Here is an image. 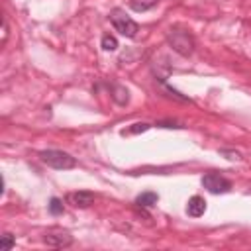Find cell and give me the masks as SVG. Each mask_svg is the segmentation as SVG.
Here are the masks:
<instances>
[{
    "instance_id": "6da1fadb",
    "label": "cell",
    "mask_w": 251,
    "mask_h": 251,
    "mask_svg": "<svg viewBox=\"0 0 251 251\" xmlns=\"http://www.w3.org/2000/svg\"><path fill=\"white\" fill-rule=\"evenodd\" d=\"M167 43L180 57H190L196 49V39H194L192 31L184 29V27H178V25H175L167 31Z\"/></svg>"
},
{
    "instance_id": "7a4b0ae2",
    "label": "cell",
    "mask_w": 251,
    "mask_h": 251,
    "mask_svg": "<svg viewBox=\"0 0 251 251\" xmlns=\"http://www.w3.org/2000/svg\"><path fill=\"white\" fill-rule=\"evenodd\" d=\"M39 161L55 171H69L76 167V159L63 149H43L37 153Z\"/></svg>"
},
{
    "instance_id": "3957f363",
    "label": "cell",
    "mask_w": 251,
    "mask_h": 251,
    "mask_svg": "<svg viewBox=\"0 0 251 251\" xmlns=\"http://www.w3.org/2000/svg\"><path fill=\"white\" fill-rule=\"evenodd\" d=\"M110 22H112L114 29L120 31V33H122L124 37H127V39H133V37L137 35V31H139V24H137L131 16H127L122 8H114V10L110 12Z\"/></svg>"
},
{
    "instance_id": "277c9868",
    "label": "cell",
    "mask_w": 251,
    "mask_h": 251,
    "mask_svg": "<svg viewBox=\"0 0 251 251\" xmlns=\"http://www.w3.org/2000/svg\"><path fill=\"white\" fill-rule=\"evenodd\" d=\"M200 182H202V186H204L208 192H212V194H227V192L231 190V180L226 178V176L220 175V173H206Z\"/></svg>"
},
{
    "instance_id": "5b68a950",
    "label": "cell",
    "mask_w": 251,
    "mask_h": 251,
    "mask_svg": "<svg viewBox=\"0 0 251 251\" xmlns=\"http://www.w3.org/2000/svg\"><path fill=\"white\" fill-rule=\"evenodd\" d=\"M43 243L49 247H55V249H63V247L73 245V235L65 229H51L43 235Z\"/></svg>"
},
{
    "instance_id": "8992f818",
    "label": "cell",
    "mask_w": 251,
    "mask_h": 251,
    "mask_svg": "<svg viewBox=\"0 0 251 251\" xmlns=\"http://www.w3.org/2000/svg\"><path fill=\"white\" fill-rule=\"evenodd\" d=\"M94 192L92 190H75L67 194V202L75 208H88L90 204H94Z\"/></svg>"
},
{
    "instance_id": "52a82bcc",
    "label": "cell",
    "mask_w": 251,
    "mask_h": 251,
    "mask_svg": "<svg viewBox=\"0 0 251 251\" xmlns=\"http://www.w3.org/2000/svg\"><path fill=\"white\" fill-rule=\"evenodd\" d=\"M204 212H206V200H204V196H200V194L190 196L188 202H186V214L190 218H200V216H204Z\"/></svg>"
},
{
    "instance_id": "ba28073f",
    "label": "cell",
    "mask_w": 251,
    "mask_h": 251,
    "mask_svg": "<svg viewBox=\"0 0 251 251\" xmlns=\"http://www.w3.org/2000/svg\"><path fill=\"white\" fill-rule=\"evenodd\" d=\"M157 202H159V194L153 190H145L135 196V206H139V208H153Z\"/></svg>"
},
{
    "instance_id": "9c48e42d",
    "label": "cell",
    "mask_w": 251,
    "mask_h": 251,
    "mask_svg": "<svg viewBox=\"0 0 251 251\" xmlns=\"http://www.w3.org/2000/svg\"><path fill=\"white\" fill-rule=\"evenodd\" d=\"M161 0H129V8L137 14L141 12H147V10H153Z\"/></svg>"
},
{
    "instance_id": "30bf717a",
    "label": "cell",
    "mask_w": 251,
    "mask_h": 251,
    "mask_svg": "<svg viewBox=\"0 0 251 251\" xmlns=\"http://www.w3.org/2000/svg\"><path fill=\"white\" fill-rule=\"evenodd\" d=\"M112 88H114V92H112V98L118 102V104H127L129 102V92H127V88H124V86H118V84H112Z\"/></svg>"
},
{
    "instance_id": "8fae6325",
    "label": "cell",
    "mask_w": 251,
    "mask_h": 251,
    "mask_svg": "<svg viewBox=\"0 0 251 251\" xmlns=\"http://www.w3.org/2000/svg\"><path fill=\"white\" fill-rule=\"evenodd\" d=\"M100 47H102L104 51H116V49L120 47V43H118L116 35H112V33H104L102 39H100Z\"/></svg>"
},
{
    "instance_id": "7c38bea8",
    "label": "cell",
    "mask_w": 251,
    "mask_h": 251,
    "mask_svg": "<svg viewBox=\"0 0 251 251\" xmlns=\"http://www.w3.org/2000/svg\"><path fill=\"white\" fill-rule=\"evenodd\" d=\"M47 208H49V214H51V216H61V214L65 212V206H63V200H61V198H57V196H53V198L49 200V204H47Z\"/></svg>"
},
{
    "instance_id": "4fadbf2b",
    "label": "cell",
    "mask_w": 251,
    "mask_h": 251,
    "mask_svg": "<svg viewBox=\"0 0 251 251\" xmlns=\"http://www.w3.org/2000/svg\"><path fill=\"white\" fill-rule=\"evenodd\" d=\"M149 127H151V124H147V122H135V124H131V126L127 127V133H129V135H137V133L147 131Z\"/></svg>"
},
{
    "instance_id": "5bb4252c",
    "label": "cell",
    "mask_w": 251,
    "mask_h": 251,
    "mask_svg": "<svg viewBox=\"0 0 251 251\" xmlns=\"http://www.w3.org/2000/svg\"><path fill=\"white\" fill-rule=\"evenodd\" d=\"M14 245H16V237H14L10 231H6V233L2 235V241H0V249H2V251H10Z\"/></svg>"
},
{
    "instance_id": "9a60e30c",
    "label": "cell",
    "mask_w": 251,
    "mask_h": 251,
    "mask_svg": "<svg viewBox=\"0 0 251 251\" xmlns=\"http://www.w3.org/2000/svg\"><path fill=\"white\" fill-rule=\"evenodd\" d=\"M220 153H222V155H227V159H231V161L239 159V153H237V151H227V149H220Z\"/></svg>"
},
{
    "instance_id": "2e32d148",
    "label": "cell",
    "mask_w": 251,
    "mask_h": 251,
    "mask_svg": "<svg viewBox=\"0 0 251 251\" xmlns=\"http://www.w3.org/2000/svg\"><path fill=\"white\" fill-rule=\"evenodd\" d=\"M155 126H157V127H182V126H178V124H175V122H157Z\"/></svg>"
}]
</instances>
